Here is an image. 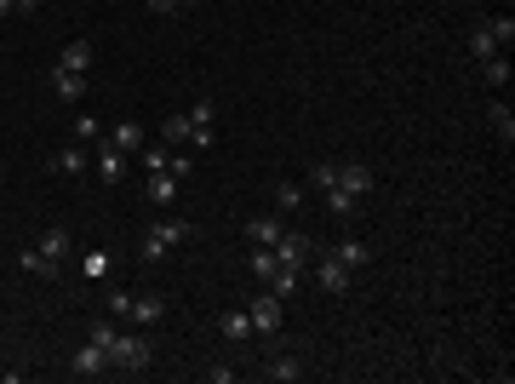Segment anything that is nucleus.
<instances>
[{
	"label": "nucleus",
	"instance_id": "4468645a",
	"mask_svg": "<svg viewBox=\"0 0 515 384\" xmlns=\"http://www.w3.org/2000/svg\"><path fill=\"white\" fill-rule=\"evenodd\" d=\"M333 258L343 264V270H366V258H373V247H366L361 235H343V242L333 247Z\"/></svg>",
	"mask_w": 515,
	"mask_h": 384
},
{
	"label": "nucleus",
	"instance_id": "bb28decb",
	"mask_svg": "<svg viewBox=\"0 0 515 384\" xmlns=\"http://www.w3.org/2000/svg\"><path fill=\"white\" fill-rule=\"evenodd\" d=\"M115 321H92V344H104V350H109V344H115Z\"/></svg>",
	"mask_w": 515,
	"mask_h": 384
},
{
	"label": "nucleus",
	"instance_id": "f8f14e48",
	"mask_svg": "<svg viewBox=\"0 0 515 384\" xmlns=\"http://www.w3.org/2000/svg\"><path fill=\"white\" fill-rule=\"evenodd\" d=\"M304 373H310V367H304V356H269V362H264V379L269 384H292V379H304Z\"/></svg>",
	"mask_w": 515,
	"mask_h": 384
},
{
	"label": "nucleus",
	"instance_id": "423d86ee",
	"mask_svg": "<svg viewBox=\"0 0 515 384\" xmlns=\"http://www.w3.org/2000/svg\"><path fill=\"white\" fill-rule=\"evenodd\" d=\"M143 373L150 367V339L143 333H115V344H109V373Z\"/></svg>",
	"mask_w": 515,
	"mask_h": 384
},
{
	"label": "nucleus",
	"instance_id": "f3484780",
	"mask_svg": "<svg viewBox=\"0 0 515 384\" xmlns=\"http://www.w3.org/2000/svg\"><path fill=\"white\" fill-rule=\"evenodd\" d=\"M178 184H183V178H172V173H150V184H143V196H150L155 207H172V201H178Z\"/></svg>",
	"mask_w": 515,
	"mask_h": 384
},
{
	"label": "nucleus",
	"instance_id": "39448f33",
	"mask_svg": "<svg viewBox=\"0 0 515 384\" xmlns=\"http://www.w3.org/2000/svg\"><path fill=\"white\" fill-rule=\"evenodd\" d=\"M510 41H515V23L510 18H487V23L470 29V58H475V64H481V58H498Z\"/></svg>",
	"mask_w": 515,
	"mask_h": 384
},
{
	"label": "nucleus",
	"instance_id": "dca6fc26",
	"mask_svg": "<svg viewBox=\"0 0 515 384\" xmlns=\"http://www.w3.org/2000/svg\"><path fill=\"white\" fill-rule=\"evenodd\" d=\"M58 69H75V75H92V41H69L58 52Z\"/></svg>",
	"mask_w": 515,
	"mask_h": 384
},
{
	"label": "nucleus",
	"instance_id": "9b49d317",
	"mask_svg": "<svg viewBox=\"0 0 515 384\" xmlns=\"http://www.w3.org/2000/svg\"><path fill=\"white\" fill-rule=\"evenodd\" d=\"M92 161H97V178H104V184H120V178H127V161H132V155H120L115 143H92Z\"/></svg>",
	"mask_w": 515,
	"mask_h": 384
},
{
	"label": "nucleus",
	"instance_id": "a878e982",
	"mask_svg": "<svg viewBox=\"0 0 515 384\" xmlns=\"http://www.w3.org/2000/svg\"><path fill=\"white\" fill-rule=\"evenodd\" d=\"M493 127H498V132H504V143L515 138V115L504 110V104H493Z\"/></svg>",
	"mask_w": 515,
	"mask_h": 384
},
{
	"label": "nucleus",
	"instance_id": "5701e85b",
	"mask_svg": "<svg viewBox=\"0 0 515 384\" xmlns=\"http://www.w3.org/2000/svg\"><path fill=\"white\" fill-rule=\"evenodd\" d=\"M275 207H281V212H298V207H304V189H298V184H275Z\"/></svg>",
	"mask_w": 515,
	"mask_h": 384
},
{
	"label": "nucleus",
	"instance_id": "393cba45",
	"mask_svg": "<svg viewBox=\"0 0 515 384\" xmlns=\"http://www.w3.org/2000/svg\"><path fill=\"white\" fill-rule=\"evenodd\" d=\"M75 138L81 143H97V138H104V121H97V115H75Z\"/></svg>",
	"mask_w": 515,
	"mask_h": 384
},
{
	"label": "nucleus",
	"instance_id": "c756f323",
	"mask_svg": "<svg viewBox=\"0 0 515 384\" xmlns=\"http://www.w3.org/2000/svg\"><path fill=\"white\" fill-rule=\"evenodd\" d=\"M81 270H86V275H104V270H109V253H86Z\"/></svg>",
	"mask_w": 515,
	"mask_h": 384
},
{
	"label": "nucleus",
	"instance_id": "f257e3e1",
	"mask_svg": "<svg viewBox=\"0 0 515 384\" xmlns=\"http://www.w3.org/2000/svg\"><path fill=\"white\" fill-rule=\"evenodd\" d=\"M310 184L321 189L327 212H333L338 224H350V219H355V207H361V201L373 196V173H366L361 161H315Z\"/></svg>",
	"mask_w": 515,
	"mask_h": 384
},
{
	"label": "nucleus",
	"instance_id": "7ed1b4c3",
	"mask_svg": "<svg viewBox=\"0 0 515 384\" xmlns=\"http://www.w3.org/2000/svg\"><path fill=\"white\" fill-rule=\"evenodd\" d=\"M189 235H195V224H189V219H155L150 230L138 235V258H143V264H161L166 253L189 247Z\"/></svg>",
	"mask_w": 515,
	"mask_h": 384
},
{
	"label": "nucleus",
	"instance_id": "aec40b11",
	"mask_svg": "<svg viewBox=\"0 0 515 384\" xmlns=\"http://www.w3.org/2000/svg\"><path fill=\"white\" fill-rule=\"evenodd\" d=\"M350 275L355 270H343L333 253H321V287H327V293H350Z\"/></svg>",
	"mask_w": 515,
	"mask_h": 384
},
{
	"label": "nucleus",
	"instance_id": "ddd939ff",
	"mask_svg": "<svg viewBox=\"0 0 515 384\" xmlns=\"http://www.w3.org/2000/svg\"><path fill=\"white\" fill-rule=\"evenodd\" d=\"M161 316H166V298L161 293H132L127 321H138V327H143V321H161Z\"/></svg>",
	"mask_w": 515,
	"mask_h": 384
},
{
	"label": "nucleus",
	"instance_id": "0eeeda50",
	"mask_svg": "<svg viewBox=\"0 0 515 384\" xmlns=\"http://www.w3.org/2000/svg\"><path fill=\"white\" fill-rule=\"evenodd\" d=\"M269 253H275V264H281V270H298V275H304V264L315 258V242H310L304 230H281V242L269 247Z\"/></svg>",
	"mask_w": 515,
	"mask_h": 384
},
{
	"label": "nucleus",
	"instance_id": "9d476101",
	"mask_svg": "<svg viewBox=\"0 0 515 384\" xmlns=\"http://www.w3.org/2000/svg\"><path fill=\"white\" fill-rule=\"evenodd\" d=\"M69 373H75V379H97V373H109V350L86 339L81 350H75V362H69Z\"/></svg>",
	"mask_w": 515,
	"mask_h": 384
},
{
	"label": "nucleus",
	"instance_id": "4be33fe9",
	"mask_svg": "<svg viewBox=\"0 0 515 384\" xmlns=\"http://www.w3.org/2000/svg\"><path fill=\"white\" fill-rule=\"evenodd\" d=\"M481 81L487 87H510V58L498 52V58H481Z\"/></svg>",
	"mask_w": 515,
	"mask_h": 384
},
{
	"label": "nucleus",
	"instance_id": "2eb2a0df",
	"mask_svg": "<svg viewBox=\"0 0 515 384\" xmlns=\"http://www.w3.org/2000/svg\"><path fill=\"white\" fill-rule=\"evenodd\" d=\"M52 92H58L64 104H81V98H86V75H75V69H58V64H52Z\"/></svg>",
	"mask_w": 515,
	"mask_h": 384
},
{
	"label": "nucleus",
	"instance_id": "412c9836",
	"mask_svg": "<svg viewBox=\"0 0 515 384\" xmlns=\"http://www.w3.org/2000/svg\"><path fill=\"white\" fill-rule=\"evenodd\" d=\"M218 327H224V339H229V344H241V339H252V316H247V310H229V316H224V321H218Z\"/></svg>",
	"mask_w": 515,
	"mask_h": 384
},
{
	"label": "nucleus",
	"instance_id": "6e6552de",
	"mask_svg": "<svg viewBox=\"0 0 515 384\" xmlns=\"http://www.w3.org/2000/svg\"><path fill=\"white\" fill-rule=\"evenodd\" d=\"M247 316H252V333L275 339V333H281V298H275V293H258L252 304H247Z\"/></svg>",
	"mask_w": 515,
	"mask_h": 384
},
{
	"label": "nucleus",
	"instance_id": "c85d7f7f",
	"mask_svg": "<svg viewBox=\"0 0 515 384\" xmlns=\"http://www.w3.org/2000/svg\"><path fill=\"white\" fill-rule=\"evenodd\" d=\"M41 0H0V18H18V12H35Z\"/></svg>",
	"mask_w": 515,
	"mask_h": 384
},
{
	"label": "nucleus",
	"instance_id": "b1692460",
	"mask_svg": "<svg viewBox=\"0 0 515 384\" xmlns=\"http://www.w3.org/2000/svg\"><path fill=\"white\" fill-rule=\"evenodd\" d=\"M143 6L155 12V18H178V12H189V6H201V0H143Z\"/></svg>",
	"mask_w": 515,
	"mask_h": 384
},
{
	"label": "nucleus",
	"instance_id": "1a4fd4ad",
	"mask_svg": "<svg viewBox=\"0 0 515 384\" xmlns=\"http://www.w3.org/2000/svg\"><path fill=\"white\" fill-rule=\"evenodd\" d=\"M86 166H92V143H81V138L64 143V150L52 155V173H64V178H81Z\"/></svg>",
	"mask_w": 515,
	"mask_h": 384
},
{
	"label": "nucleus",
	"instance_id": "20e7f679",
	"mask_svg": "<svg viewBox=\"0 0 515 384\" xmlns=\"http://www.w3.org/2000/svg\"><path fill=\"white\" fill-rule=\"evenodd\" d=\"M64 258H69V230H46L41 247H29L18 264H23L29 275H58V270H64Z\"/></svg>",
	"mask_w": 515,
	"mask_h": 384
},
{
	"label": "nucleus",
	"instance_id": "6ab92c4d",
	"mask_svg": "<svg viewBox=\"0 0 515 384\" xmlns=\"http://www.w3.org/2000/svg\"><path fill=\"white\" fill-rule=\"evenodd\" d=\"M241 230H247V242H252V247H275L287 224H275V219H247V224H241Z\"/></svg>",
	"mask_w": 515,
	"mask_h": 384
},
{
	"label": "nucleus",
	"instance_id": "a211bd4d",
	"mask_svg": "<svg viewBox=\"0 0 515 384\" xmlns=\"http://www.w3.org/2000/svg\"><path fill=\"white\" fill-rule=\"evenodd\" d=\"M138 138H143L138 127H132V121H120V127H104V138H97V143H115L120 155H138V150H143Z\"/></svg>",
	"mask_w": 515,
	"mask_h": 384
},
{
	"label": "nucleus",
	"instance_id": "cd10ccee",
	"mask_svg": "<svg viewBox=\"0 0 515 384\" xmlns=\"http://www.w3.org/2000/svg\"><path fill=\"white\" fill-rule=\"evenodd\" d=\"M104 304H109V316H127V310H132V293H120V287H115V293H109Z\"/></svg>",
	"mask_w": 515,
	"mask_h": 384
},
{
	"label": "nucleus",
	"instance_id": "f03ea898",
	"mask_svg": "<svg viewBox=\"0 0 515 384\" xmlns=\"http://www.w3.org/2000/svg\"><path fill=\"white\" fill-rule=\"evenodd\" d=\"M161 138L172 150H206V143H218V104L212 98H195L183 115H166Z\"/></svg>",
	"mask_w": 515,
	"mask_h": 384
}]
</instances>
